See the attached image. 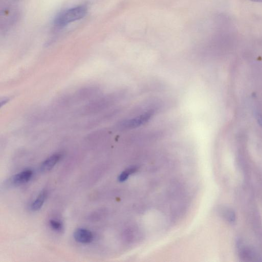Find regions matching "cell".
<instances>
[{
  "label": "cell",
  "instance_id": "7a4b0ae2",
  "mask_svg": "<svg viewBox=\"0 0 262 262\" xmlns=\"http://www.w3.org/2000/svg\"><path fill=\"white\" fill-rule=\"evenodd\" d=\"M153 112L150 111L134 118L122 121L119 127L121 129H127L138 127L146 122L151 117Z\"/></svg>",
  "mask_w": 262,
  "mask_h": 262
},
{
  "label": "cell",
  "instance_id": "5b68a950",
  "mask_svg": "<svg viewBox=\"0 0 262 262\" xmlns=\"http://www.w3.org/2000/svg\"><path fill=\"white\" fill-rule=\"evenodd\" d=\"M60 154H54L46 159L41 164L40 169L42 172H46L52 169L60 160Z\"/></svg>",
  "mask_w": 262,
  "mask_h": 262
},
{
  "label": "cell",
  "instance_id": "8992f818",
  "mask_svg": "<svg viewBox=\"0 0 262 262\" xmlns=\"http://www.w3.org/2000/svg\"><path fill=\"white\" fill-rule=\"evenodd\" d=\"M47 195L48 191L46 190H43L41 191L31 204V210L33 211L39 210L44 204L47 198Z\"/></svg>",
  "mask_w": 262,
  "mask_h": 262
},
{
  "label": "cell",
  "instance_id": "3957f363",
  "mask_svg": "<svg viewBox=\"0 0 262 262\" xmlns=\"http://www.w3.org/2000/svg\"><path fill=\"white\" fill-rule=\"evenodd\" d=\"M73 236L76 242L82 244L90 243L94 238L93 234L90 230L82 228L77 229Z\"/></svg>",
  "mask_w": 262,
  "mask_h": 262
},
{
  "label": "cell",
  "instance_id": "277c9868",
  "mask_svg": "<svg viewBox=\"0 0 262 262\" xmlns=\"http://www.w3.org/2000/svg\"><path fill=\"white\" fill-rule=\"evenodd\" d=\"M33 171L26 169L14 175L10 180L13 185H18L28 182L32 177Z\"/></svg>",
  "mask_w": 262,
  "mask_h": 262
},
{
  "label": "cell",
  "instance_id": "52a82bcc",
  "mask_svg": "<svg viewBox=\"0 0 262 262\" xmlns=\"http://www.w3.org/2000/svg\"><path fill=\"white\" fill-rule=\"evenodd\" d=\"M136 167L132 166L122 171L118 177V180L120 182H123L127 180L128 177L136 170Z\"/></svg>",
  "mask_w": 262,
  "mask_h": 262
},
{
  "label": "cell",
  "instance_id": "9c48e42d",
  "mask_svg": "<svg viewBox=\"0 0 262 262\" xmlns=\"http://www.w3.org/2000/svg\"><path fill=\"white\" fill-rule=\"evenodd\" d=\"M250 1L255 2L262 3V0H250Z\"/></svg>",
  "mask_w": 262,
  "mask_h": 262
},
{
  "label": "cell",
  "instance_id": "ba28073f",
  "mask_svg": "<svg viewBox=\"0 0 262 262\" xmlns=\"http://www.w3.org/2000/svg\"><path fill=\"white\" fill-rule=\"evenodd\" d=\"M49 224L51 228L55 231H60L62 229V224L58 221L51 220Z\"/></svg>",
  "mask_w": 262,
  "mask_h": 262
},
{
  "label": "cell",
  "instance_id": "6da1fadb",
  "mask_svg": "<svg viewBox=\"0 0 262 262\" xmlns=\"http://www.w3.org/2000/svg\"><path fill=\"white\" fill-rule=\"evenodd\" d=\"M85 7L79 6L70 8L59 13L54 19V24L58 26H64L73 21L79 20L85 15Z\"/></svg>",
  "mask_w": 262,
  "mask_h": 262
}]
</instances>
